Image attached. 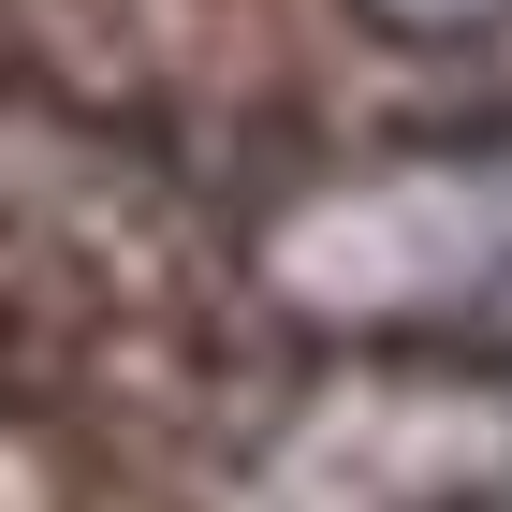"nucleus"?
I'll return each mask as SVG.
<instances>
[{"mask_svg":"<svg viewBox=\"0 0 512 512\" xmlns=\"http://www.w3.org/2000/svg\"><path fill=\"white\" fill-rule=\"evenodd\" d=\"M512 249V191L498 176H410V191H352L308 205L278 235V278L308 308H410V293H454Z\"/></svg>","mask_w":512,"mask_h":512,"instance_id":"obj_1","label":"nucleus"}]
</instances>
